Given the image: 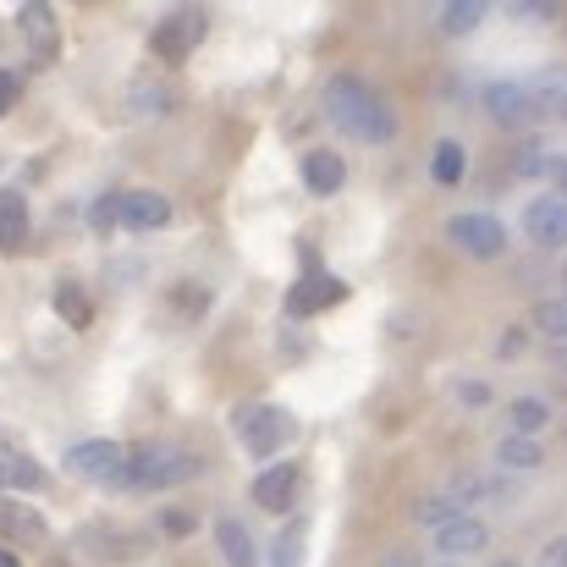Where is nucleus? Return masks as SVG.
<instances>
[{"label": "nucleus", "mask_w": 567, "mask_h": 567, "mask_svg": "<svg viewBox=\"0 0 567 567\" xmlns=\"http://www.w3.org/2000/svg\"><path fill=\"white\" fill-rule=\"evenodd\" d=\"M326 116H331L342 133L364 138V144H391V133H396L391 105L380 100L370 83H359V78H331V89H326Z\"/></svg>", "instance_id": "nucleus-1"}, {"label": "nucleus", "mask_w": 567, "mask_h": 567, "mask_svg": "<svg viewBox=\"0 0 567 567\" xmlns=\"http://www.w3.org/2000/svg\"><path fill=\"white\" fill-rule=\"evenodd\" d=\"M193 474H198V457L183 446H138V452L122 457L111 491H172Z\"/></svg>", "instance_id": "nucleus-2"}, {"label": "nucleus", "mask_w": 567, "mask_h": 567, "mask_svg": "<svg viewBox=\"0 0 567 567\" xmlns=\"http://www.w3.org/2000/svg\"><path fill=\"white\" fill-rule=\"evenodd\" d=\"M292 413L287 408H270V402H248L243 413H237V435H243V446L254 452V457H270V452H281L287 441H292Z\"/></svg>", "instance_id": "nucleus-3"}, {"label": "nucleus", "mask_w": 567, "mask_h": 567, "mask_svg": "<svg viewBox=\"0 0 567 567\" xmlns=\"http://www.w3.org/2000/svg\"><path fill=\"white\" fill-rule=\"evenodd\" d=\"M446 237H452L463 254H474V259H502V254H507V226H502L496 215H485V209L452 215V220H446Z\"/></svg>", "instance_id": "nucleus-4"}, {"label": "nucleus", "mask_w": 567, "mask_h": 567, "mask_svg": "<svg viewBox=\"0 0 567 567\" xmlns=\"http://www.w3.org/2000/svg\"><path fill=\"white\" fill-rule=\"evenodd\" d=\"M122 457H127V446L122 441H105V435H94V441H78V446H66V474L72 480H94V485H111L116 480V468H122Z\"/></svg>", "instance_id": "nucleus-5"}, {"label": "nucleus", "mask_w": 567, "mask_h": 567, "mask_svg": "<svg viewBox=\"0 0 567 567\" xmlns=\"http://www.w3.org/2000/svg\"><path fill=\"white\" fill-rule=\"evenodd\" d=\"M204 11L198 6H177L161 28H155V55H166V61H183V55H193L198 50V39H204Z\"/></svg>", "instance_id": "nucleus-6"}, {"label": "nucleus", "mask_w": 567, "mask_h": 567, "mask_svg": "<svg viewBox=\"0 0 567 567\" xmlns=\"http://www.w3.org/2000/svg\"><path fill=\"white\" fill-rule=\"evenodd\" d=\"M524 231H529V243L535 248H563L567 243V198L557 188L540 193L529 209H524Z\"/></svg>", "instance_id": "nucleus-7"}, {"label": "nucleus", "mask_w": 567, "mask_h": 567, "mask_svg": "<svg viewBox=\"0 0 567 567\" xmlns=\"http://www.w3.org/2000/svg\"><path fill=\"white\" fill-rule=\"evenodd\" d=\"M480 105H485L502 127H524V122H535V94H529V83H507V78H496V83L480 89Z\"/></svg>", "instance_id": "nucleus-8"}, {"label": "nucleus", "mask_w": 567, "mask_h": 567, "mask_svg": "<svg viewBox=\"0 0 567 567\" xmlns=\"http://www.w3.org/2000/svg\"><path fill=\"white\" fill-rule=\"evenodd\" d=\"M116 226H127V231H161V226H172V204L161 193H122L116 198Z\"/></svg>", "instance_id": "nucleus-9"}, {"label": "nucleus", "mask_w": 567, "mask_h": 567, "mask_svg": "<svg viewBox=\"0 0 567 567\" xmlns=\"http://www.w3.org/2000/svg\"><path fill=\"white\" fill-rule=\"evenodd\" d=\"M17 28H22V39H28V50L39 61H55L61 55V28H55V11L50 6H22L17 11Z\"/></svg>", "instance_id": "nucleus-10"}, {"label": "nucleus", "mask_w": 567, "mask_h": 567, "mask_svg": "<svg viewBox=\"0 0 567 567\" xmlns=\"http://www.w3.org/2000/svg\"><path fill=\"white\" fill-rule=\"evenodd\" d=\"M337 298H342V281H337V276H326V270H303V281L287 292V315L303 320V315H315V309H326V303H337Z\"/></svg>", "instance_id": "nucleus-11"}, {"label": "nucleus", "mask_w": 567, "mask_h": 567, "mask_svg": "<svg viewBox=\"0 0 567 567\" xmlns=\"http://www.w3.org/2000/svg\"><path fill=\"white\" fill-rule=\"evenodd\" d=\"M292 496H298V468H292V463H276V468H265V474L254 480V502H259L265 513H287Z\"/></svg>", "instance_id": "nucleus-12"}, {"label": "nucleus", "mask_w": 567, "mask_h": 567, "mask_svg": "<svg viewBox=\"0 0 567 567\" xmlns=\"http://www.w3.org/2000/svg\"><path fill=\"white\" fill-rule=\"evenodd\" d=\"M485 524L480 518H452V524H441L435 529V551H446V557H474V551H485Z\"/></svg>", "instance_id": "nucleus-13"}, {"label": "nucleus", "mask_w": 567, "mask_h": 567, "mask_svg": "<svg viewBox=\"0 0 567 567\" xmlns=\"http://www.w3.org/2000/svg\"><path fill=\"white\" fill-rule=\"evenodd\" d=\"M303 183H309V193L331 198V193L348 183V166H342V155H331V150H309V155H303Z\"/></svg>", "instance_id": "nucleus-14"}, {"label": "nucleus", "mask_w": 567, "mask_h": 567, "mask_svg": "<svg viewBox=\"0 0 567 567\" xmlns=\"http://www.w3.org/2000/svg\"><path fill=\"white\" fill-rule=\"evenodd\" d=\"M215 546H220L226 567H254L259 563V557H254V535H248L237 518H220V524H215Z\"/></svg>", "instance_id": "nucleus-15"}, {"label": "nucleus", "mask_w": 567, "mask_h": 567, "mask_svg": "<svg viewBox=\"0 0 567 567\" xmlns=\"http://www.w3.org/2000/svg\"><path fill=\"white\" fill-rule=\"evenodd\" d=\"M22 243H28V204H22V193L0 188V248L11 254Z\"/></svg>", "instance_id": "nucleus-16"}, {"label": "nucleus", "mask_w": 567, "mask_h": 567, "mask_svg": "<svg viewBox=\"0 0 567 567\" xmlns=\"http://www.w3.org/2000/svg\"><path fill=\"white\" fill-rule=\"evenodd\" d=\"M0 529L17 535V540H44V535H50L44 513H39V507H22V502H0Z\"/></svg>", "instance_id": "nucleus-17"}, {"label": "nucleus", "mask_w": 567, "mask_h": 567, "mask_svg": "<svg viewBox=\"0 0 567 567\" xmlns=\"http://www.w3.org/2000/svg\"><path fill=\"white\" fill-rule=\"evenodd\" d=\"M430 177H435V188H457L463 183V144H435V155H430Z\"/></svg>", "instance_id": "nucleus-18"}, {"label": "nucleus", "mask_w": 567, "mask_h": 567, "mask_svg": "<svg viewBox=\"0 0 567 567\" xmlns=\"http://www.w3.org/2000/svg\"><path fill=\"white\" fill-rule=\"evenodd\" d=\"M551 424V402L546 396H518L513 402V435H540Z\"/></svg>", "instance_id": "nucleus-19"}, {"label": "nucleus", "mask_w": 567, "mask_h": 567, "mask_svg": "<svg viewBox=\"0 0 567 567\" xmlns=\"http://www.w3.org/2000/svg\"><path fill=\"white\" fill-rule=\"evenodd\" d=\"M496 457H502L507 468H540V463H546V446H540L535 435H507V441L496 446Z\"/></svg>", "instance_id": "nucleus-20"}, {"label": "nucleus", "mask_w": 567, "mask_h": 567, "mask_svg": "<svg viewBox=\"0 0 567 567\" xmlns=\"http://www.w3.org/2000/svg\"><path fill=\"white\" fill-rule=\"evenodd\" d=\"M44 491V463H33L28 452H17L11 446V457H6V491Z\"/></svg>", "instance_id": "nucleus-21"}, {"label": "nucleus", "mask_w": 567, "mask_h": 567, "mask_svg": "<svg viewBox=\"0 0 567 567\" xmlns=\"http://www.w3.org/2000/svg\"><path fill=\"white\" fill-rule=\"evenodd\" d=\"M413 518H419V524H430V529H441V524L463 518V496H457V491H452V496H424V502L413 507Z\"/></svg>", "instance_id": "nucleus-22"}, {"label": "nucleus", "mask_w": 567, "mask_h": 567, "mask_svg": "<svg viewBox=\"0 0 567 567\" xmlns=\"http://www.w3.org/2000/svg\"><path fill=\"white\" fill-rule=\"evenodd\" d=\"M55 309H61L66 326H89V320H94V309H89V298H83L78 281H61V287H55Z\"/></svg>", "instance_id": "nucleus-23"}, {"label": "nucleus", "mask_w": 567, "mask_h": 567, "mask_svg": "<svg viewBox=\"0 0 567 567\" xmlns=\"http://www.w3.org/2000/svg\"><path fill=\"white\" fill-rule=\"evenodd\" d=\"M303 535H309V524L292 518V524L276 535V557H270V567H298L303 563Z\"/></svg>", "instance_id": "nucleus-24"}, {"label": "nucleus", "mask_w": 567, "mask_h": 567, "mask_svg": "<svg viewBox=\"0 0 567 567\" xmlns=\"http://www.w3.org/2000/svg\"><path fill=\"white\" fill-rule=\"evenodd\" d=\"M480 22H485V6H480V0H452L446 17H441L446 33H468V28H480Z\"/></svg>", "instance_id": "nucleus-25"}, {"label": "nucleus", "mask_w": 567, "mask_h": 567, "mask_svg": "<svg viewBox=\"0 0 567 567\" xmlns=\"http://www.w3.org/2000/svg\"><path fill=\"white\" fill-rule=\"evenodd\" d=\"M535 331H540L546 342H563V337H567V309H563V298H546V303L535 309Z\"/></svg>", "instance_id": "nucleus-26"}, {"label": "nucleus", "mask_w": 567, "mask_h": 567, "mask_svg": "<svg viewBox=\"0 0 567 567\" xmlns=\"http://www.w3.org/2000/svg\"><path fill=\"white\" fill-rule=\"evenodd\" d=\"M172 105V94L161 89V83H138V94H133V111H166Z\"/></svg>", "instance_id": "nucleus-27"}, {"label": "nucleus", "mask_w": 567, "mask_h": 567, "mask_svg": "<svg viewBox=\"0 0 567 567\" xmlns=\"http://www.w3.org/2000/svg\"><path fill=\"white\" fill-rule=\"evenodd\" d=\"M161 529H166L172 540H183V535L193 529V513L188 507H166V513H161Z\"/></svg>", "instance_id": "nucleus-28"}, {"label": "nucleus", "mask_w": 567, "mask_h": 567, "mask_svg": "<svg viewBox=\"0 0 567 567\" xmlns=\"http://www.w3.org/2000/svg\"><path fill=\"white\" fill-rule=\"evenodd\" d=\"M524 348H529V331H518V326H513V331L502 337V348H496V359H502V364H518V353H524Z\"/></svg>", "instance_id": "nucleus-29"}, {"label": "nucleus", "mask_w": 567, "mask_h": 567, "mask_svg": "<svg viewBox=\"0 0 567 567\" xmlns=\"http://www.w3.org/2000/svg\"><path fill=\"white\" fill-rule=\"evenodd\" d=\"M457 396H463V408H491V385L485 380H463Z\"/></svg>", "instance_id": "nucleus-30"}, {"label": "nucleus", "mask_w": 567, "mask_h": 567, "mask_svg": "<svg viewBox=\"0 0 567 567\" xmlns=\"http://www.w3.org/2000/svg\"><path fill=\"white\" fill-rule=\"evenodd\" d=\"M17 94H22V83H17V78H11V72L0 66V116H6V111L17 105Z\"/></svg>", "instance_id": "nucleus-31"}, {"label": "nucleus", "mask_w": 567, "mask_h": 567, "mask_svg": "<svg viewBox=\"0 0 567 567\" xmlns=\"http://www.w3.org/2000/svg\"><path fill=\"white\" fill-rule=\"evenodd\" d=\"M567 563V546L563 540H551V546H546V557H540V567H563Z\"/></svg>", "instance_id": "nucleus-32"}, {"label": "nucleus", "mask_w": 567, "mask_h": 567, "mask_svg": "<svg viewBox=\"0 0 567 567\" xmlns=\"http://www.w3.org/2000/svg\"><path fill=\"white\" fill-rule=\"evenodd\" d=\"M380 567H419V557H413V551H391Z\"/></svg>", "instance_id": "nucleus-33"}, {"label": "nucleus", "mask_w": 567, "mask_h": 567, "mask_svg": "<svg viewBox=\"0 0 567 567\" xmlns=\"http://www.w3.org/2000/svg\"><path fill=\"white\" fill-rule=\"evenodd\" d=\"M6 457H11V446H0V491H6Z\"/></svg>", "instance_id": "nucleus-34"}, {"label": "nucleus", "mask_w": 567, "mask_h": 567, "mask_svg": "<svg viewBox=\"0 0 567 567\" xmlns=\"http://www.w3.org/2000/svg\"><path fill=\"white\" fill-rule=\"evenodd\" d=\"M0 567H22V563H17V557H11V551H0Z\"/></svg>", "instance_id": "nucleus-35"}, {"label": "nucleus", "mask_w": 567, "mask_h": 567, "mask_svg": "<svg viewBox=\"0 0 567 567\" xmlns=\"http://www.w3.org/2000/svg\"><path fill=\"white\" fill-rule=\"evenodd\" d=\"M496 567H518V563H496Z\"/></svg>", "instance_id": "nucleus-36"}, {"label": "nucleus", "mask_w": 567, "mask_h": 567, "mask_svg": "<svg viewBox=\"0 0 567 567\" xmlns=\"http://www.w3.org/2000/svg\"><path fill=\"white\" fill-rule=\"evenodd\" d=\"M446 567H457V563H446Z\"/></svg>", "instance_id": "nucleus-37"}]
</instances>
